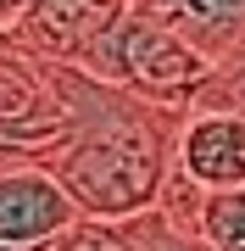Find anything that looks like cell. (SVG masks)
Returning a JSON list of instances; mask_svg holds the SVG:
<instances>
[{
    "instance_id": "1",
    "label": "cell",
    "mask_w": 245,
    "mask_h": 251,
    "mask_svg": "<svg viewBox=\"0 0 245 251\" xmlns=\"http://www.w3.org/2000/svg\"><path fill=\"white\" fill-rule=\"evenodd\" d=\"M45 73L67 112V140L39 168L67 190L78 218L128 224L151 212L173 173V140H178L184 112L134 100L67 62H45Z\"/></svg>"
},
{
    "instance_id": "2",
    "label": "cell",
    "mask_w": 245,
    "mask_h": 251,
    "mask_svg": "<svg viewBox=\"0 0 245 251\" xmlns=\"http://www.w3.org/2000/svg\"><path fill=\"white\" fill-rule=\"evenodd\" d=\"M78 67L89 73V78L111 84V90H123L134 100H151V106H167V112H190L200 84L212 78V62H200L190 45H178L173 34L151 28L145 17H134V11H123V17L84 50Z\"/></svg>"
},
{
    "instance_id": "3",
    "label": "cell",
    "mask_w": 245,
    "mask_h": 251,
    "mask_svg": "<svg viewBox=\"0 0 245 251\" xmlns=\"http://www.w3.org/2000/svg\"><path fill=\"white\" fill-rule=\"evenodd\" d=\"M67 140V112L50 90L45 62L22 56L17 45H0V145L28 162H45Z\"/></svg>"
},
{
    "instance_id": "4",
    "label": "cell",
    "mask_w": 245,
    "mask_h": 251,
    "mask_svg": "<svg viewBox=\"0 0 245 251\" xmlns=\"http://www.w3.org/2000/svg\"><path fill=\"white\" fill-rule=\"evenodd\" d=\"M128 11V0H28L17 28H11V45L34 62H67L78 67L84 50L106 34Z\"/></svg>"
},
{
    "instance_id": "5",
    "label": "cell",
    "mask_w": 245,
    "mask_h": 251,
    "mask_svg": "<svg viewBox=\"0 0 245 251\" xmlns=\"http://www.w3.org/2000/svg\"><path fill=\"white\" fill-rule=\"evenodd\" d=\"M73 224L78 206L39 162H17L0 173V251H45Z\"/></svg>"
},
{
    "instance_id": "6",
    "label": "cell",
    "mask_w": 245,
    "mask_h": 251,
    "mask_svg": "<svg viewBox=\"0 0 245 251\" xmlns=\"http://www.w3.org/2000/svg\"><path fill=\"white\" fill-rule=\"evenodd\" d=\"M173 173H184L200 196L245 184V117L234 112H184L173 140Z\"/></svg>"
},
{
    "instance_id": "7",
    "label": "cell",
    "mask_w": 245,
    "mask_h": 251,
    "mask_svg": "<svg viewBox=\"0 0 245 251\" xmlns=\"http://www.w3.org/2000/svg\"><path fill=\"white\" fill-rule=\"evenodd\" d=\"M128 11L190 45L212 67L245 45V0H128Z\"/></svg>"
},
{
    "instance_id": "8",
    "label": "cell",
    "mask_w": 245,
    "mask_h": 251,
    "mask_svg": "<svg viewBox=\"0 0 245 251\" xmlns=\"http://www.w3.org/2000/svg\"><path fill=\"white\" fill-rule=\"evenodd\" d=\"M195 234L206 240V251H245V184L240 190H218V196H200Z\"/></svg>"
},
{
    "instance_id": "9",
    "label": "cell",
    "mask_w": 245,
    "mask_h": 251,
    "mask_svg": "<svg viewBox=\"0 0 245 251\" xmlns=\"http://www.w3.org/2000/svg\"><path fill=\"white\" fill-rule=\"evenodd\" d=\"M190 112H234V117H245V45L212 67V78L200 84Z\"/></svg>"
},
{
    "instance_id": "10",
    "label": "cell",
    "mask_w": 245,
    "mask_h": 251,
    "mask_svg": "<svg viewBox=\"0 0 245 251\" xmlns=\"http://www.w3.org/2000/svg\"><path fill=\"white\" fill-rule=\"evenodd\" d=\"M123 234L134 240V251H206V240L190 229H173L162 212H139V218H128Z\"/></svg>"
},
{
    "instance_id": "11",
    "label": "cell",
    "mask_w": 245,
    "mask_h": 251,
    "mask_svg": "<svg viewBox=\"0 0 245 251\" xmlns=\"http://www.w3.org/2000/svg\"><path fill=\"white\" fill-rule=\"evenodd\" d=\"M45 251H134V240L123 234V224H95V218H78L67 234H56Z\"/></svg>"
},
{
    "instance_id": "12",
    "label": "cell",
    "mask_w": 245,
    "mask_h": 251,
    "mask_svg": "<svg viewBox=\"0 0 245 251\" xmlns=\"http://www.w3.org/2000/svg\"><path fill=\"white\" fill-rule=\"evenodd\" d=\"M22 6H28V0H0V34H11V28H17Z\"/></svg>"
},
{
    "instance_id": "13",
    "label": "cell",
    "mask_w": 245,
    "mask_h": 251,
    "mask_svg": "<svg viewBox=\"0 0 245 251\" xmlns=\"http://www.w3.org/2000/svg\"><path fill=\"white\" fill-rule=\"evenodd\" d=\"M17 162H28V156H17V151H6V145H0V173H6V168H17Z\"/></svg>"
},
{
    "instance_id": "14",
    "label": "cell",
    "mask_w": 245,
    "mask_h": 251,
    "mask_svg": "<svg viewBox=\"0 0 245 251\" xmlns=\"http://www.w3.org/2000/svg\"><path fill=\"white\" fill-rule=\"evenodd\" d=\"M0 45H11V34H0Z\"/></svg>"
}]
</instances>
